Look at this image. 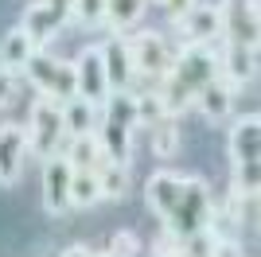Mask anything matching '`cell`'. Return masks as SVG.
Here are the masks:
<instances>
[{"label": "cell", "instance_id": "cell-21", "mask_svg": "<svg viewBox=\"0 0 261 257\" xmlns=\"http://www.w3.org/2000/svg\"><path fill=\"white\" fill-rule=\"evenodd\" d=\"M144 8H148V0H106V20L101 23H109L113 35H125L129 28L141 23Z\"/></svg>", "mask_w": 261, "mask_h": 257}, {"label": "cell", "instance_id": "cell-25", "mask_svg": "<svg viewBox=\"0 0 261 257\" xmlns=\"http://www.w3.org/2000/svg\"><path fill=\"white\" fill-rule=\"evenodd\" d=\"M70 20H74L78 28H86V32L101 28V20H106V0H70Z\"/></svg>", "mask_w": 261, "mask_h": 257}, {"label": "cell", "instance_id": "cell-32", "mask_svg": "<svg viewBox=\"0 0 261 257\" xmlns=\"http://www.w3.org/2000/svg\"><path fill=\"white\" fill-rule=\"evenodd\" d=\"M156 4H160V8L168 12L172 20H179V16H184V12L191 8V4H195V0H156Z\"/></svg>", "mask_w": 261, "mask_h": 257}, {"label": "cell", "instance_id": "cell-17", "mask_svg": "<svg viewBox=\"0 0 261 257\" xmlns=\"http://www.w3.org/2000/svg\"><path fill=\"white\" fill-rule=\"evenodd\" d=\"M39 51L35 47V39L23 28H12L8 35H4V43H0V66L4 70H12V74H23V66H28V59Z\"/></svg>", "mask_w": 261, "mask_h": 257}, {"label": "cell", "instance_id": "cell-31", "mask_svg": "<svg viewBox=\"0 0 261 257\" xmlns=\"http://www.w3.org/2000/svg\"><path fill=\"white\" fill-rule=\"evenodd\" d=\"M175 253H179V238L164 230V238H160V242L152 246V257H175Z\"/></svg>", "mask_w": 261, "mask_h": 257}, {"label": "cell", "instance_id": "cell-11", "mask_svg": "<svg viewBox=\"0 0 261 257\" xmlns=\"http://www.w3.org/2000/svg\"><path fill=\"white\" fill-rule=\"evenodd\" d=\"M179 195H184V175H175V171H168V168L152 171L148 183H144V203H148L152 214H160V218L172 214V207L179 203Z\"/></svg>", "mask_w": 261, "mask_h": 257}, {"label": "cell", "instance_id": "cell-14", "mask_svg": "<svg viewBox=\"0 0 261 257\" xmlns=\"http://www.w3.org/2000/svg\"><path fill=\"white\" fill-rule=\"evenodd\" d=\"M66 23H70V20H63V16L47 4V0H35V4H28V8H23L20 28L35 39V47H47V43L59 35V28H66Z\"/></svg>", "mask_w": 261, "mask_h": 257}, {"label": "cell", "instance_id": "cell-26", "mask_svg": "<svg viewBox=\"0 0 261 257\" xmlns=\"http://www.w3.org/2000/svg\"><path fill=\"white\" fill-rule=\"evenodd\" d=\"M168 117V109H164V97L156 94V90H144V94H137V125L152 128L156 121Z\"/></svg>", "mask_w": 261, "mask_h": 257}, {"label": "cell", "instance_id": "cell-1", "mask_svg": "<svg viewBox=\"0 0 261 257\" xmlns=\"http://www.w3.org/2000/svg\"><path fill=\"white\" fill-rule=\"evenodd\" d=\"M211 222H215V195H211V187H207L203 175H187L179 203H175L172 214L164 218V230L184 242L187 234H195V230H203V226H211Z\"/></svg>", "mask_w": 261, "mask_h": 257}, {"label": "cell", "instance_id": "cell-30", "mask_svg": "<svg viewBox=\"0 0 261 257\" xmlns=\"http://www.w3.org/2000/svg\"><path fill=\"white\" fill-rule=\"evenodd\" d=\"M16 90H20V74H12V70L0 66V106L16 101Z\"/></svg>", "mask_w": 261, "mask_h": 257}, {"label": "cell", "instance_id": "cell-15", "mask_svg": "<svg viewBox=\"0 0 261 257\" xmlns=\"http://www.w3.org/2000/svg\"><path fill=\"white\" fill-rule=\"evenodd\" d=\"M234 86H226L222 78H215V82H207L203 90L195 94V101L191 106L203 113V121H211V125H218V121H226L230 113H234Z\"/></svg>", "mask_w": 261, "mask_h": 257}, {"label": "cell", "instance_id": "cell-28", "mask_svg": "<svg viewBox=\"0 0 261 257\" xmlns=\"http://www.w3.org/2000/svg\"><path fill=\"white\" fill-rule=\"evenodd\" d=\"M137 253H141V238H137V230H117V234L109 238L106 257H137Z\"/></svg>", "mask_w": 261, "mask_h": 257}, {"label": "cell", "instance_id": "cell-27", "mask_svg": "<svg viewBox=\"0 0 261 257\" xmlns=\"http://www.w3.org/2000/svg\"><path fill=\"white\" fill-rule=\"evenodd\" d=\"M234 191L242 195L261 191V160H234Z\"/></svg>", "mask_w": 261, "mask_h": 257}, {"label": "cell", "instance_id": "cell-8", "mask_svg": "<svg viewBox=\"0 0 261 257\" xmlns=\"http://www.w3.org/2000/svg\"><path fill=\"white\" fill-rule=\"evenodd\" d=\"M70 175H74V168L66 164L63 152L43 160V211L55 218L70 211Z\"/></svg>", "mask_w": 261, "mask_h": 257}, {"label": "cell", "instance_id": "cell-24", "mask_svg": "<svg viewBox=\"0 0 261 257\" xmlns=\"http://www.w3.org/2000/svg\"><path fill=\"white\" fill-rule=\"evenodd\" d=\"M98 183H101V199H125V195H129V168H121V164H101Z\"/></svg>", "mask_w": 261, "mask_h": 257}, {"label": "cell", "instance_id": "cell-12", "mask_svg": "<svg viewBox=\"0 0 261 257\" xmlns=\"http://www.w3.org/2000/svg\"><path fill=\"white\" fill-rule=\"evenodd\" d=\"M101 63H106V82H109V94L113 90H129L133 86V59H129V43L125 35H109L101 43Z\"/></svg>", "mask_w": 261, "mask_h": 257}, {"label": "cell", "instance_id": "cell-4", "mask_svg": "<svg viewBox=\"0 0 261 257\" xmlns=\"http://www.w3.org/2000/svg\"><path fill=\"white\" fill-rule=\"evenodd\" d=\"M218 16H222V43L257 51V43H261L257 0H222V4H218Z\"/></svg>", "mask_w": 261, "mask_h": 257}, {"label": "cell", "instance_id": "cell-29", "mask_svg": "<svg viewBox=\"0 0 261 257\" xmlns=\"http://www.w3.org/2000/svg\"><path fill=\"white\" fill-rule=\"evenodd\" d=\"M211 257H246L238 238H218L215 234V246H211Z\"/></svg>", "mask_w": 261, "mask_h": 257}, {"label": "cell", "instance_id": "cell-10", "mask_svg": "<svg viewBox=\"0 0 261 257\" xmlns=\"http://www.w3.org/2000/svg\"><path fill=\"white\" fill-rule=\"evenodd\" d=\"M218 78L234 90L250 86L257 78V51L250 47H234V43H218Z\"/></svg>", "mask_w": 261, "mask_h": 257}, {"label": "cell", "instance_id": "cell-16", "mask_svg": "<svg viewBox=\"0 0 261 257\" xmlns=\"http://www.w3.org/2000/svg\"><path fill=\"white\" fill-rule=\"evenodd\" d=\"M94 133H98V144H101L106 164H121V168H129V160H133V128L98 121V128H94Z\"/></svg>", "mask_w": 261, "mask_h": 257}, {"label": "cell", "instance_id": "cell-5", "mask_svg": "<svg viewBox=\"0 0 261 257\" xmlns=\"http://www.w3.org/2000/svg\"><path fill=\"white\" fill-rule=\"evenodd\" d=\"M129 43V59H133V74L141 78H156L160 82L168 70H172V59L175 55L168 51L160 32H137V35H125Z\"/></svg>", "mask_w": 261, "mask_h": 257}, {"label": "cell", "instance_id": "cell-35", "mask_svg": "<svg viewBox=\"0 0 261 257\" xmlns=\"http://www.w3.org/2000/svg\"><path fill=\"white\" fill-rule=\"evenodd\" d=\"M175 257H184V253H175Z\"/></svg>", "mask_w": 261, "mask_h": 257}, {"label": "cell", "instance_id": "cell-33", "mask_svg": "<svg viewBox=\"0 0 261 257\" xmlns=\"http://www.w3.org/2000/svg\"><path fill=\"white\" fill-rule=\"evenodd\" d=\"M59 257H98V253H94V249H90L86 242H74V246H66Z\"/></svg>", "mask_w": 261, "mask_h": 257}, {"label": "cell", "instance_id": "cell-34", "mask_svg": "<svg viewBox=\"0 0 261 257\" xmlns=\"http://www.w3.org/2000/svg\"><path fill=\"white\" fill-rule=\"evenodd\" d=\"M47 4H51V8L59 12L63 20H70V0H47Z\"/></svg>", "mask_w": 261, "mask_h": 257}, {"label": "cell", "instance_id": "cell-9", "mask_svg": "<svg viewBox=\"0 0 261 257\" xmlns=\"http://www.w3.org/2000/svg\"><path fill=\"white\" fill-rule=\"evenodd\" d=\"M23 160H28V128L0 125V187H16L20 183Z\"/></svg>", "mask_w": 261, "mask_h": 257}, {"label": "cell", "instance_id": "cell-19", "mask_svg": "<svg viewBox=\"0 0 261 257\" xmlns=\"http://www.w3.org/2000/svg\"><path fill=\"white\" fill-rule=\"evenodd\" d=\"M59 106H63L66 137H78V133H94V128H98V106H90L86 97H66Z\"/></svg>", "mask_w": 261, "mask_h": 257}, {"label": "cell", "instance_id": "cell-18", "mask_svg": "<svg viewBox=\"0 0 261 257\" xmlns=\"http://www.w3.org/2000/svg\"><path fill=\"white\" fill-rule=\"evenodd\" d=\"M66 164L74 171H98L101 164H106V156H101V144H98V133H78V137H70V144H66Z\"/></svg>", "mask_w": 261, "mask_h": 257}, {"label": "cell", "instance_id": "cell-3", "mask_svg": "<svg viewBox=\"0 0 261 257\" xmlns=\"http://www.w3.org/2000/svg\"><path fill=\"white\" fill-rule=\"evenodd\" d=\"M23 74H28V82H32L43 97H55V101L74 97V66L66 63V59L47 55V47H39V51L28 59Z\"/></svg>", "mask_w": 261, "mask_h": 257}, {"label": "cell", "instance_id": "cell-2", "mask_svg": "<svg viewBox=\"0 0 261 257\" xmlns=\"http://www.w3.org/2000/svg\"><path fill=\"white\" fill-rule=\"evenodd\" d=\"M28 152L32 156H39V160H47V156H55L59 152V144H63L66 128H63V106L55 101V97H35L32 101V117H28Z\"/></svg>", "mask_w": 261, "mask_h": 257}, {"label": "cell", "instance_id": "cell-13", "mask_svg": "<svg viewBox=\"0 0 261 257\" xmlns=\"http://www.w3.org/2000/svg\"><path fill=\"white\" fill-rule=\"evenodd\" d=\"M226 152H230V164L234 160H261V117L257 113H246V117L234 121L226 137Z\"/></svg>", "mask_w": 261, "mask_h": 257}, {"label": "cell", "instance_id": "cell-23", "mask_svg": "<svg viewBox=\"0 0 261 257\" xmlns=\"http://www.w3.org/2000/svg\"><path fill=\"white\" fill-rule=\"evenodd\" d=\"M98 203H101L98 171H74V175H70V207L90 211V207H98Z\"/></svg>", "mask_w": 261, "mask_h": 257}, {"label": "cell", "instance_id": "cell-6", "mask_svg": "<svg viewBox=\"0 0 261 257\" xmlns=\"http://www.w3.org/2000/svg\"><path fill=\"white\" fill-rule=\"evenodd\" d=\"M74 97H86L90 106H98L109 97V82H106V63H101V43H86L74 55Z\"/></svg>", "mask_w": 261, "mask_h": 257}, {"label": "cell", "instance_id": "cell-7", "mask_svg": "<svg viewBox=\"0 0 261 257\" xmlns=\"http://www.w3.org/2000/svg\"><path fill=\"white\" fill-rule=\"evenodd\" d=\"M175 28L187 35V47H215L222 43V16H218V4H191V8L175 20Z\"/></svg>", "mask_w": 261, "mask_h": 257}, {"label": "cell", "instance_id": "cell-22", "mask_svg": "<svg viewBox=\"0 0 261 257\" xmlns=\"http://www.w3.org/2000/svg\"><path fill=\"white\" fill-rule=\"evenodd\" d=\"M184 148V128H179V117H164L152 125V156L156 160H175Z\"/></svg>", "mask_w": 261, "mask_h": 257}, {"label": "cell", "instance_id": "cell-20", "mask_svg": "<svg viewBox=\"0 0 261 257\" xmlns=\"http://www.w3.org/2000/svg\"><path fill=\"white\" fill-rule=\"evenodd\" d=\"M98 117H101V121H109V125L137 128V94H133V90H113V94L101 101Z\"/></svg>", "mask_w": 261, "mask_h": 257}]
</instances>
